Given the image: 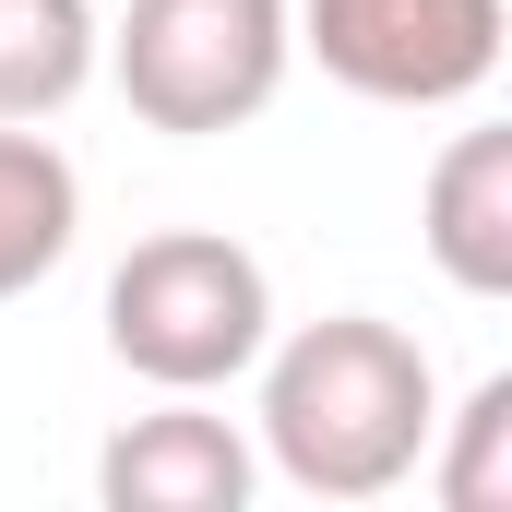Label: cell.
<instances>
[{
	"mask_svg": "<svg viewBox=\"0 0 512 512\" xmlns=\"http://www.w3.org/2000/svg\"><path fill=\"white\" fill-rule=\"evenodd\" d=\"M262 453L286 489L310 501H382L429 465V429H441V370L429 346L382 322V310H334V322H298L286 346H262Z\"/></svg>",
	"mask_w": 512,
	"mask_h": 512,
	"instance_id": "6da1fadb",
	"label": "cell"
},
{
	"mask_svg": "<svg viewBox=\"0 0 512 512\" xmlns=\"http://www.w3.org/2000/svg\"><path fill=\"white\" fill-rule=\"evenodd\" d=\"M274 346V274L227 227H155L108 274V358L155 393H215Z\"/></svg>",
	"mask_w": 512,
	"mask_h": 512,
	"instance_id": "7a4b0ae2",
	"label": "cell"
},
{
	"mask_svg": "<svg viewBox=\"0 0 512 512\" xmlns=\"http://www.w3.org/2000/svg\"><path fill=\"white\" fill-rule=\"evenodd\" d=\"M96 60L143 131L203 143V131H239L274 108V84L298 60V12L286 0H131L96 36Z\"/></svg>",
	"mask_w": 512,
	"mask_h": 512,
	"instance_id": "3957f363",
	"label": "cell"
},
{
	"mask_svg": "<svg viewBox=\"0 0 512 512\" xmlns=\"http://www.w3.org/2000/svg\"><path fill=\"white\" fill-rule=\"evenodd\" d=\"M298 48L370 108H465L512 48V0H286Z\"/></svg>",
	"mask_w": 512,
	"mask_h": 512,
	"instance_id": "277c9868",
	"label": "cell"
},
{
	"mask_svg": "<svg viewBox=\"0 0 512 512\" xmlns=\"http://www.w3.org/2000/svg\"><path fill=\"white\" fill-rule=\"evenodd\" d=\"M251 477H262V453L239 441V417H215L203 393L108 429V453H96V501L108 512H239Z\"/></svg>",
	"mask_w": 512,
	"mask_h": 512,
	"instance_id": "5b68a950",
	"label": "cell"
},
{
	"mask_svg": "<svg viewBox=\"0 0 512 512\" xmlns=\"http://www.w3.org/2000/svg\"><path fill=\"white\" fill-rule=\"evenodd\" d=\"M417 239L441 262V286L465 298H512V131L477 120L441 143L429 191H417Z\"/></svg>",
	"mask_w": 512,
	"mask_h": 512,
	"instance_id": "8992f818",
	"label": "cell"
},
{
	"mask_svg": "<svg viewBox=\"0 0 512 512\" xmlns=\"http://www.w3.org/2000/svg\"><path fill=\"white\" fill-rule=\"evenodd\" d=\"M72 227H84L72 155H60L36 120H0V298L48 286V274L72 262Z\"/></svg>",
	"mask_w": 512,
	"mask_h": 512,
	"instance_id": "52a82bcc",
	"label": "cell"
},
{
	"mask_svg": "<svg viewBox=\"0 0 512 512\" xmlns=\"http://www.w3.org/2000/svg\"><path fill=\"white\" fill-rule=\"evenodd\" d=\"M96 0H0V120H60L96 84Z\"/></svg>",
	"mask_w": 512,
	"mask_h": 512,
	"instance_id": "ba28073f",
	"label": "cell"
},
{
	"mask_svg": "<svg viewBox=\"0 0 512 512\" xmlns=\"http://www.w3.org/2000/svg\"><path fill=\"white\" fill-rule=\"evenodd\" d=\"M417 477L453 512H501L512 501V370H489V382L429 429V465H417Z\"/></svg>",
	"mask_w": 512,
	"mask_h": 512,
	"instance_id": "9c48e42d",
	"label": "cell"
}]
</instances>
